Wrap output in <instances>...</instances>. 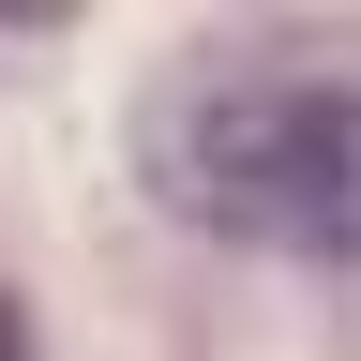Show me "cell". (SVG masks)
<instances>
[{"mask_svg": "<svg viewBox=\"0 0 361 361\" xmlns=\"http://www.w3.org/2000/svg\"><path fill=\"white\" fill-rule=\"evenodd\" d=\"M166 211L256 256H361V61H180L135 106Z\"/></svg>", "mask_w": 361, "mask_h": 361, "instance_id": "cell-1", "label": "cell"}]
</instances>
